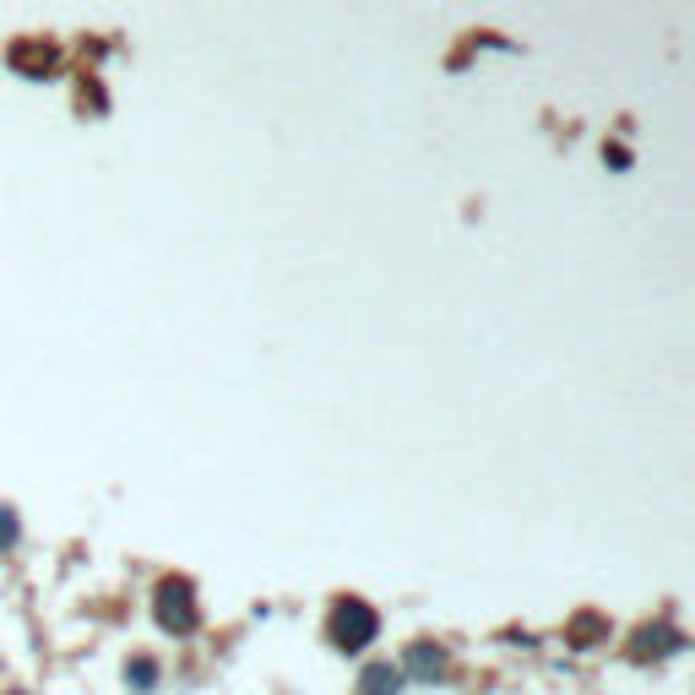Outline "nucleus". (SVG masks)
Here are the masks:
<instances>
[{
	"instance_id": "f257e3e1",
	"label": "nucleus",
	"mask_w": 695,
	"mask_h": 695,
	"mask_svg": "<svg viewBox=\"0 0 695 695\" xmlns=\"http://www.w3.org/2000/svg\"><path fill=\"white\" fill-rule=\"evenodd\" d=\"M380 620L370 603H359V598H343L337 603V614H331V641L343 646V652H365L370 641H376Z\"/></svg>"
},
{
	"instance_id": "f03ea898",
	"label": "nucleus",
	"mask_w": 695,
	"mask_h": 695,
	"mask_svg": "<svg viewBox=\"0 0 695 695\" xmlns=\"http://www.w3.org/2000/svg\"><path fill=\"white\" fill-rule=\"evenodd\" d=\"M158 625L175 635L196 631V592H190L186 576H169V581L158 587Z\"/></svg>"
},
{
	"instance_id": "7ed1b4c3",
	"label": "nucleus",
	"mask_w": 695,
	"mask_h": 695,
	"mask_svg": "<svg viewBox=\"0 0 695 695\" xmlns=\"http://www.w3.org/2000/svg\"><path fill=\"white\" fill-rule=\"evenodd\" d=\"M397 691H402V668H391V663H370L359 674V695H397Z\"/></svg>"
},
{
	"instance_id": "20e7f679",
	"label": "nucleus",
	"mask_w": 695,
	"mask_h": 695,
	"mask_svg": "<svg viewBox=\"0 0 695 695\" xmlns=\"http://www.w3.org/2000/svg\"><path fill=\"white\" fill-rule=\"evenodd\" d=\"M126 680L136 685V691H152V685H158V663H152V657H136V663L126 668Z\"/></svg>"
},
{
	"instance_id": "39448f33",
	"label": "nucleus",
	"mask_w": 695,
	"mask_h": 695,
	"mask_svg": "<svg viewBox=\"0 0 695 695\" xmlns=\"http://www.w3.org/2000/svg\"><path fill=\"white\" fill-rule=\"evenodd\" d=\"M441 663H445V652L441 646H430V641L413 646V657H408V668H419V674H430V668H441Z\"/></svg>"
},
{
	"instance_id": "423d86ee",
	"label": "nucleus",
	"mask_w": 695,
	"mask_h": 695,
	"mask_svg": "<svg viewBox=\"0 0 695 695\" xmlns=\"http://www.w3.org/2000/svg\"><path fill=\"white\" fill-rule=\"evenodd\" d=\"M17 533H22V522H17V510L11 506H0V555L17 544Z\"/></svg>"
},
{
	"instance_id": "0eeeda50",
	"label": "nucleus",
	"mask_w": 695,
	"mask_h": 695,
	"mask_svg": "<svg viewBox=\"0 0 695 695\" xmlns=\"http://www.w3.org/2000/svg\"><path fill=\"white\" fill-rule=\"evenodd\" d=\"M603 158H609V169H631V152H625V147H603Z\"/></svg>"
}]
</instances>
